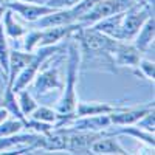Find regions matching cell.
Wrapping results in <instances>:
<instances>
[{
  "instance_id": "d6986e66",
  "label": "cell",
  "mask_w": 155,
  "mask_h": 155,
  "mask_svg": "<svg viewBox=\"0 0 155 155\" xmlns=\"http://www.w3.org/2000/svg\"><path fill=\"white\" fill-rule=\"evenodd\" d=\"M16 95H17V101H19L20 112L23 113L25 118H28V116L31 115V112L37 107V102H36V99L33 98V95H31V92L28 90V87H27V88H22V90H19V92H17Z\"/></svg>"
},
{
  "instance_id": "5bb4252c",
  "label": "cell",
  "mask_w": 155,
  "mask_h": 155,
  "mask_svg": "<svg viewBox=\"0 0 155 155\" xmlns=\"http://www.w3.org/2000/svg\"><path fill=\"white\" fill-rule=\"evenodd\" d=\"M123 109V106L110 104V102H101V101H78L76 106V116H90V115H109Z\"/></svg>"
},
{
  "instance_id": "cb8c5ba5",
  "label": "cell",
  "mask_w": 155,
  "mask_h": 155,
  "mask_svg": "<svg viewBox=\"0 0 155 155\" xmlns=\"http://www.w3.org/2000/svg\"><path fill=\"white\" fill-rule=\"evenodd\" d=\"M135 126H138L140 129H143V130H146V132L153 134V130H155V115H153V109H152L150 112H147L141 120H138V121L135 123Z\"/></svg>"
},
{
  "instance_id": "7402d4cb",
  "label": "cell",
  "mask_w": 155,
  "mask_h": 155,
  "mask_svg": "<svg viewBox=\"0 0 155 155\" xmlns=\"http://www.w3.org/2000/svg\"><path fill=\"white\" fill-rule=\"evenodd\" d=\"M39 41H41V30L39 28L28 30L22 37V48L28 53H33L39 48Z\"/></svg>"
},
{
  "instance_id": "9c48e42d",
  "label": "cell",
  "mask_w": 155,
  "mask_h": 155,
  "mask_svg": "<svg viewBox=\"0 0 155 155\" xmlns=\"http://www.w3.org/2000/svg\"><path fill=\"white\" fill-rule=\"evenodd\" d=\"M141 58H143L141 51L132 42H123V41H118V44H116L113 53H112L113 64L120 67L135 68Z\"/></svg>"
},
{
  "instance_id": "ba28073f",
  "label": "cell",
  "mask_w": 155,
  "mask_h": 155,
  "mask_svg": "<svg viewBox=\"0 0 155 155\" xmlns=\"http://www.w3.org/2000/svg\"><path fill=\"white\" fill-rule=\"evenodd\" d=\"M153 109V102H149L146 106H137V107H126L109 113V118L112 126H130L135 124L138 120H141L143 116Z\"/></svg>"
},
{
  "instance_id": "2e32d148",
  "label": "cell",
  "mask_w": 155,
  "mask_h": 155,
  "mask_svg": "<svg viewBox=\"0 0 155 155\" xmlns=\"http://www.w3.org/2000/svg\"><path fill=\"white\" fill-rule=\"evenodd\" d=\"M2 25H3V31L6 34L8 39H12V41H20V39L25 36V33L28 31V28H25L23 25L16 19V14L11 9L6 8L3 19H2Z\"/></svg>"
},
{
  "instance_id": "7a4b0ae2",
  "label": "cell",
  "mask_w": 155,
  "mask_h": 155,
  "mask_svg": "<svg viewBox=\"0 0 155 155\" xmlns=\"http://www.w3.org/2000/svg\"><path fill=\"white\" fill-rule=\"evenodd\" d=\"M73 39L79 47L81 59L90 58L92 65H106L113 70L115 64L112 59V53L118 44L116 39L98 31L93 27H84V25L73 34Z\"/></svg>"
},
{
  "instance_id": "603a6c76",
  "label": "cell",
  "mask_w": 155,
  "mask_h": 155,
  "mask_svg": "<svg viewBox=\"0 0 155 155\" xmlns=\"http://www.w3.org/2000/svg\"><path fill=\"white\" fill-rule=\"evenodd\" d=\"M135 73L140 74L141 78L147 79L149 82H153V76H155V64L150 59H144L141 58L135 67Z\"/></svg>"
},
{
  "instance_id": "9a60e30c",
  "label": "cell",
  "mask_w": 155,
  "mask_h": 155,
  "mask_svg": "<svg viewBox=\"0 0 155 155\" xmlns=\"http://www.w3.org/2000/svg\"><path fill=\"white\" fill-rule=\"evenodd\" d=\"M68 23H74V19L71 16V12L68 8L65 9H54L53 12L41 17L39 20H36L33 25V28H48V27H56V25H68Z\"/></svg>"
},
{
  "instance_id": "8992f818",
  "label": "cell",
  "mask_w": 155,
  "mask_h": 155,
  "mask_svg": "<svg viewBox=\"0 0 155 155\" xmlns=\"http://www.w3.org/2000/svg\"><path fill=\"white\" fill-rule=\"evenodd\" d=\"M5 6L11 9L16 16L23 19L28 23H34L41 17L53 12L56 8H51L48 5H37V3H27V2H16V0H6Z\"/></svg>"
},
{
  "instance_id": "30bf717a",
  "label": "cell",
  "mask_w": 155,
  "mask_h": 155,
  "mask_svg": "<svg viewBox=\"0 0 155 155\" xmlns=\"http://www.w3.org/2000/svg\"><path fill=\"white\" fill-rule=\"evenodd\" d=\"M109 115H90V116H76V118L65 127L71 130H90V132H102L110 127Z\"/></svg>"
},
{
  "instance_id": "ac0fdd59",
  "label": "cell",
  "mask_w": 155,
  "mask_h": 155,
  "mask_svg": "<svg viewBox=\"0 0 155 155\" xmlns=\"http://www.w3.org/2000/svg\"><path fill=\"white\" fill-rule=\"evenodd\" d=\"M9 44H8V37L3 31V25L0 23V74H2L3 81H6V74H8V61H9Z\"/></svg>"
},
{
  "instance_id": "f1b7e54d",
  "label": "cell",
  "mask_w": 155,
  "mask_h": 155,
  "mask_svg": "<svg viewBox=\"0 0 155 155\" xmlns=\"http://www.w3.org/2000/svg\"><path fill=\"white\" fill-rule=\"evenodd\" d=\"M5 11H6V6H5V5H0V23H2V19H3Z\"/></svg>"
},
{
  "instance_id": "4316f807",
  "label": "cell",
  "mask_w": 155,
  "mask_h": 155,
  "mask_svg": "<svg viewBox=\"0 0 155 155\" xmlns=\"http://www.w3.org/2000/svg\"><path fill=\"white\" fill-rule=\"evenodd\" d=\"M16 2H27V3H37V5H47L48 0H16Z\"/></svg>"
},
{
  "instance_id": "6da1fadb",
  "label": "cell",
  "mask_w": 155,
  "mask_h": 155,
  "mask_svg": "<svg viewBox=\"0 0 155 155\" xmlns=\"http://www.w3.org/2000/svg\"><path fill=\"white\" fill-rule=\"evenodd\" d=\"M67 71H65V81L61 90V98L56 102V112H58V121L54 123V127H67L74 118H76V106H78V76H79L81 68V51L78 47V42L73 37H70V44L67 47Z\"/></svg>"
},
{
  "instance_id": "f546056e",
  "label": "cell",
  "mask_w": 155,
  "mask_h": 155,
  "mask_svg": "<svg viewBox=\"0 0 155 155\" xmlns=\"http://www.w3.org/2000/svg\"><path fill=\"white\" fill-rule=\"evenodd\" d=\"M5 2H6V0H0V5H5Z\"/></svg>"
},
{
  "instance_id": "4fadbf2b",
  "label": "cell",
  "mask_w": 155,
  "mask_h": 155,
  "mask_svg": "<svg viewBox=\"0 0 155 155\" xmlns=\"http://www.w3.org/2000/svg\"><path fill=\"white\" fill-rule=\"evenodd\" d=\"M33 56H34V51L33 53H28L25 50H11L9 51V61H8V74H6L5 82L12 85L16 76L31 62Z\"/></svg>"
},
{
  "instance_id": "52a82bcc",
  "label": "cell",
  "mask_w": 155,
  "mask_h": 155,
  "mask_svg": "<svg viewBox=\"0 0 155 155\" xmlns=\"http://www.w3.org/2000/svg\"><path fill=\"white\" fill-rule=\"evenodd\" d=\"M82 27L79 22L68 23V25H56V27H48L41 30V41L39 47H50V45H58L59 42L65 39L73 37V34Z\"/></svg>"
},
{
  "instance_id": "e0dca14e",
  "label": "cell",
  "mask_w": 155,
  "mask_h": 155,
  "mask_svg": "<svg viewBox=\"0 0 155 155\" xmlns=\"http://www.w3.org/2000/svg\"><path fill=\"white\" fill-rule=\"evenodd\" d=\"M0 106L5 107L9 113V116H14V118H19L20 121H23V124H27V120L23 113L20 112V107H19V101H17V95L16 92L12 90V85L5 82V92H3V96L0 98Z\"/></svg>"
},
{
  "instance_id": "8fae6325",
  "label": "cell",
  "mask_w": 155,
  "mask_h": 155,
  "mask_svg": "<svg viewBox=\"0 0 155 155\" xmlns=\"http://www.w3.org/2000/svg\"><path fill=\"white\" fill-rule=\"evenodd\" d=\"M90 153H95V155H126L129 152H127V149L123 147V144L118 141L116 135L104 134L92 143Z\"/></svg>"
},
{
  "instance_id": "ffe728a7",
  "label": "cell",
  "mask_w": 155,
  "mask_h": 155,
  "mask_svg": "<svg viewBox=\"0 0 155 155\" xmlns=\"http://www.w3.org/2000/svg\"><path fill=\"white\" fill-rule=\"evenodd\" d=\"M28 118H33V120H37V121H42V123H50L53 124L58 121V112L56 109H51V107H47V106H39L31 112V115Z\"/></svg>"
},
{
  "instance_id": "277c9868",
  "label": "cell",
  "mask_w": 155,
  "mask_h": 155,
  "mask_svg": "<svg viewBox=\"0 0 155 155\" xmlns=\"http://www.w3.org/2000/svg\"><path fill=\"white\" fill-rule=\"evenodd\" d=\"M47 61L42 64L41 70L37 71L33 82L30 84L36 95H47L51 92H56V90H62V87H64V79L61 76L59 64L56 62V64L48 65Z\"/></svg>"
},
{
  "instance_id": "484cf974",
  "label": "cell",
  "mask_w": 155,
  "mask_h": 155,
  "mask_svg": "<svg viewBox=\"0 0 155 155\" xmlns=\"http://www.w3.org/2000/svg\"><path fill=\"white\" fill-rule=\"evenodd\" d=\"M8 116H9L8 110H6L5 107H2V106H0V123H3V121L8 118Z\"/></svg>"
},
{
  "instance_id": "7c38bea8",
  "label": "cell",
  "mask_w": 155,
  "mask_h": 155,
  "mask_svg": "<svg viewBox=\"0 0 155 155\" xmlns=\"http://www.w3.org/2000/svg\"><path fill=\"white\" fill-rule=\"evenodd\" d=\"M153 39H155V17L150 16L144 20L141 28L132 39V44L141 51V54L153 50Z\"/></svg>"
},
{
  "instance_id": "44dd1931",
  "label": "cell",
  "mask_w": 155,
  "mask_h": 155,
  "mask_svg": "<svg viewBox=\"0 0 155 155\" xmlns=\"http://www.w3.org/2000/svg\"><path fill=\"white\" fill-rule=\"evenodd\" d=\"M23 129H25L23 121L14 118V116H8L3 123H0V137H9V135L19 134Z\"/></svg>"
},
{
  "instance_id": "d4e9b609",
  "label": "cell",
  "mask_w": 155,
  "mask_h": 155,
  "mask_svg": "<svg viewBox=\"0 0 155 155\" xmlns=\"http://www.w3.org/2000/svg\"><path fill=\"white\" fill-rule=\"evenodd\" d=\"M81 0H48L47 5L51 8H56V9H65V8H71L76 3H79Z\"/></svg>"
},
{
  "instance_id": "83f0119b",
  "label": "cell",
  "mask_w": 155,
  "mask_h": 155,
  "mask_svg": "<svg viewBox=\"0 0 155 155\" xmlns=\"http://www.w3.org/2000/svg\"><path fill=\"white\" fill-rule=\"evenodd\" d=\"M135 3H138V5H146V3H150V5H153V0H134Z\"/></svg>"
},
{
  "instance_id": "3957f363",
  "label": "cell",
  "mask_w": 155,
  "mask_h": 155,
  "mask_svg": "<svg viewBox=\"0 0 155 155\" xmlns=\"http://www.w3.org/2000/svg\"><path fill=\"white\" fill-rule=\"evenodd\" d=\"M153 16V5H138L135 3L129 9L123 12V20H121V36L120 41L123 42H132V39L141 28L147 17Z\"/></svg>"
},
{
  "instance_id": "5b68a950",
  "label": "cell",
  "mask_w": 155,
  "mask_h": 155,
  "mask_svg": "<svg viewBox=\"0 0 155 155\" xmlns=\"http://www.w3.org/2000/svg\"><path fill=\"white\" fill-rule=\"evenodd\" d=\"M134 5H135L134 0H99L79 20V23L84 25V27H92L96 22L106 19V17H110L113 14H118V12H123Z\"/></svg>"
}]
</instances>
